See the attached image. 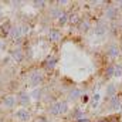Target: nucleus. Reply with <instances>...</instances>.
Wrapping results in <instances>:
<instances>
[{
	"mask_svg": "<svg viewBox=\"0 0 122 122\" xmlns=\"http://www.w3.org/2000/svg\"><path fill=\"white\" fill-rule=\"evenodd\" d=\"M48 112H50V115H54V117L67 114L68 112V102L67 101H56L54 104L50 105Z\"/></svg>",
	"mask_w": 122,
	"mask_h": 122,
	"instance_id": "nucleus-1",
	"label": "nucleus"
},
{
	"mask_svg": "<svg viewBox=\"0 0 122 122\" xmlns=\"http://www.w3.org/2000/svg\"><path fill=\"white\" fill-rule=\"evenodd\" d=\"M29 82L33 88H38L43 82H44V74L38 70H34L31 71L30 75H29Z\"/></svg>",
	"mask_w": 122,
	"mask_h": 122,
	"instance_id": "nucleus-2",
	"label": "nucleus"
},
{
	"mask_svg": "<svg viewBox=\"0 0 122 122\" xmlns=\"http://www.w3.org/2000/svg\"><path fill=\"white\" fill-rule=\"evenodd\" d=\"M109 24L105 21V20H99L97 24H95V29H94V34L97 36V37H104V36H107V33L109 31Z\"/></svg>",
	"mask_w": 122,
	"mask_h": 122,
	"instance_id": "nucleus-3",
	"label": "nucleus"
},
{
	"mask_svg": "<svg viewBox=\"0 0 122 122\" xmlns=\"http://www.w3.org/2000/svg\"><path fill=\"white\" fill-rule=\"evenodd\" d=\"M16 102H17V97L16 95H6L0 101V108H3V109H13L16 107Z\"/></svg>",
	"mask_w": 122,
	"mask_h": 122,
	"instance_id": "nucleus-4",
	"label": "nucleus"
},
{
	"mask_svg": "<svg viewBox=\"0 0 122 122\" xmlns=\"http://www.w3.org/2000/svg\"><path fill=\"white\" fill-rule=\"evenodd\" d=\"M105 53H107V57H108V58H112V60H114V58H117V57L119 56L121 48H119L115 43H111V44L107 46V51H105Z\"/></svg>",
	"mask_w": 122,
	"mask_h": 122,
	"instance_id": "nucleus-5",
	"label": "nucleus"
},
{
	"mask_svg": "<svg viewBox=\"0 0 122 122\" xmlns=\"http://www.w3.org/2000/svg\"><path fill=\"white\" fill-rule=\"evenodd\" d=\"M14 118L20 122H27V121H30V112L26 108H19L14 112Z\"/></svg>",
	"mask_w": 122,
	"mask_h": 122,
	"instance_id": "nucleus-6",
	"label": "nucleus"
},
{
	"mask_svg": "<svg viewBox=\"0 0 122 122\" xmlns=\"http://www.w3.org/2000/svg\"><path fill=\"white\" fill-rule=\"evenodd\" d=\"M118 13H119V10H118L117 6H108V7L105 9V19L114 21V20L118 19Z\"/></svg>",
	"mask_w": 122,
	"mask_h": 122,
	"instance_id": "nucleus-7",
	"label": "nucleus"
},
{
	"mask_svg": "<svg viewBox=\"0 0 122 122\" xmlns=\"http://www.w3.org/2000/svg\"><path fill=\"white\" fill-rule=\"evenodd\" d=\"M16 97H17V102H19L20 105H23V107L29 105V104H30V101H31L30 94H29V92H26V91L19 92V95H16Z\"/></svg>",
	"mask_w": 122,
	"mask_h": 122,
	"instance_id": "nucleus-8",
	"label": "nucleus"
},
{
	"mask_svg": "<svg viewBox=\"0 0 122 122\" xmlns=\"http://www.w3.org/2000/svg\"><path fill=\"white\" fill-rule=\"evenodd\" d=\"M57 62H58V58H57V57L50 56V57H47V58L44 60V62H43V67H44L46 70L51 71V70H54V67L57 65Z\"/></svg>",
	"mask_w": 122,
	"mask_h": 122,
	"instance_id": "nucleus-9",
	"label": "nucleus"
},
{
	"mask_svg": "<svg viewBox=\"0 0 122 122\" xmlns=\"http://www.w3.org/2000/svg\"><path fill=\"white\" fill-rule=\"evenodd\" d=\"M10 56H11V58L16 61V62H20V61H23V58H24V53H23V50L20 47L13 48L10 51Z\"/></svg>",
	"mask_w": 122,
	"mask_h": 122,
	"instance_id": "nucleus-10",
	"label": "nucleus"
},
{
	"mask_svg": "<svg viewBox=\"0 0 122 122\" xmlns=\"http://www.w3.org/2000/svg\"><path fill=\"white\" fill-rule=\"evenodd\" d=\"M10 30H11V24H10V21H9V20H6L4 23H1V24H0V37H1V38H4V37L10 36Z\"/></svg>",
	"mask_w": 122,
	"mask_h": 122,
	"instance_id": "nucleus-11",
	"label": "nucleus"
},
{
	"mask_svg": "<svg viewBox=\"0 0 122 122\" xmlns=\"http://www.w3.org/2000/svg\"><path fill=\"white\" fill-rule=\"evenodd\" d=\"M61 38H62V34H61V31L58 29H53V30L48 31V40L50 41L58 43V41H61Z\"/></svg>",
	"mask_w": 122,
	"mask_h": 122,
	"instance_id": "nucleus-12",
	"label": "nucleus"
},
{
	"mask_svg": "<svg viewBox=\"0 0 122 122\" xmlns=\"http://www.w3.org/2000/svg\"><path fill=\"white\" fill-rule=\"evenodd\" d=\"M10 37L11 40H20L23 37V33H21V26H11V30H10Z\"/></svg>",
	"mask_w": 122,
	"mask_h": 122,
	"instance_id": "nucleus-13",
	"label": "nucleus"
},
{
	"mask_svg": "<svg viewBox=\"0 0 122 122\" xmlns=\"http://www.w3.org/2000/svg\"><path fill=\"white\" fill-rule=\"evenodd\" d=\"M121 105H122V101L118 95H115V97H112V98L109 99V108H111V109L117 111V109L121 108Z\"/></svg>",
	"mask_w": 122,
	"mask_h": 122,
	"instance_id": "nucleus-14",
	"label": "nucleus"
},
{
	"mask_svg": "<svg viewBox=\"0 0 122 122\" xmlns=\"http://www.w3.org/2000/svg\"><path fill=\"white\" fill-rule=\"evenodd\" d=\"M81 97H82V91H81L80 88H77V87L72 88L71 91L68 92V99H70V101H77V99H80Z\"/></svg>",
	"mask_w": 122,
	"mask_h": 122,
	"instance_id": "nucleus-15",
	"label": "nucleus"
},
{
	"mask_svg": "<svg viewBox=\"0 0 122 122\" xmlns=\"http://www.w3.org/2000/svg\"><path fill=\"white\" fill-rule=\"evenodd\" d=\"M117 85L115 84H108L107 85V90H105V95H107V98L108 99H111L112 97H115L117 95Z\"/></svg>",
	"mask_w": 122,
	"mask_h": 122,
	"instance_id": "nucleus-16",
	"label": "nucleus"
},
{
	"mask_svg": "<svg viewBox=\"0 0 122 122\" xmlns=\"http://www.w3.org/2000/svg\"><path fill=\"white\" fill-rule=\"evenodd\" d=\"M78 29H80V31H82V33H87V31L91 29V24H90L88 20H81V23L78 24Z\"/></svg>",
	"mask_w": 122,
	"mask_h": 122,
	"instance_id": "nucleus-17",
	"label": "nucleus"
},
{
	"mask_svg": "<svg viewBox=\"0 0 122 122\" xmlns=\"http://www.w3.org/2000/svg\"><path fill=\"white\" fill-rule=\"evenodd\" d=\"M105 75H107V78L115 75V64H109V65L105 68Z\"/></svg>",
	"mask_w": 122,
	"mask_h": 122,
	"instance_id": "nucleus-18",
	"label": "nucleus"
},
{
	"mask_svg": "<svg viewBox=\"0 0 122 122\" xmlns=\"http://www.w3.org/2000/svg\"><path fill=\"white\" fill-rule=\"evenodd\" d=\"M71 117H72V119L78 121V119L84 118V114L81 112V109H80V108H74V109H72V114H71Z\"/></svg>",
	"mask_w": 122,
	"mask_h": 122,
	"instance_id": "nucleus-19",
	"label": "nucleus"
},
{
	"mask_svg": "<svg viewBox=\"0 0 122 122\" xmlns=\"http://www.w3.org/2000/svg\"><path fill=\"white\" fill-rule=\"evenodd\" d=\"M68 23H71V24H80L81 19H80L78 14H68Z\"/></svg>",
	"mask_w": 122,
	"mask_h": 122,
	"instance_id": "nucleus-20",
	"label": "nucleus"
},
{
	"mask_svg": "<svg viewBox=\"0 0 122 122\" xmlns=\"http://www.w3.org/2000/svg\"><path fill=\"white\" fill-rule=\"evenodd\" d=\"M41 95H43V90L38 87V88H34L33 92L30 94L31 98H34V99H41Z\"/></svg>",
	"mask_w": 122,
	"mask_h": 122,
	"instance_id": "nucleus-21",
	"label": "nucleus"
},
{
	"mask_svg": "<svg viewBox=\"0 0 122 122\" xmlns=\"http://www.w3.org/2000/svg\"><path fill=\"white\" fill-rule=\"evenodd\" d=\"M61 14H62V11H61L60 7H53L51 11H50V16H51L53 19H57V20H58V17H60Z\"/></svg>",
	"mask_w": 122,
	"mask_h": 122,
	"instance_id": "nucleus-22",
	"label": "nucleus"
},
{
	"mask_svg": "<svg viewBox=\"0 0 122 122\" xmlns=\"http://www.w3.org/2000/svg\"><path fill=\"white\" fill-rule=\"evenodd\" d=\"M67 23H68V13H64L62 11V14L58 17V24L60 26H65Z\"/></svg>",
	"mask_w": 122,
	"mask_h": 122,
	"instance_id": "nucleus-23",
	"label": "nucleus"
},
{
	"mask_svg": "<svg viewBox=\"0 0 122 122\" xmlns=\"http://www.w3.org/2000/svg\"><path fill=\"white\" fill-rule=\"evenodd\" d=\"M101 99V95L99 94H95L94 97H91V104H92V108H97L98 107V102Z\"/></svg>",
	"mask_w": 122,
	"mask_h": 122,
	"instance_id": "nucleus-24",
	"label": "nucleus"
},
{
	"mask_svg": "<svg viewBox=\"0 0 122 122\" xmlns=\"http://www.w3.org/2000/svg\"><path fill=\"white\" fill-rule=\"evenodd\" d=\"M33 4H34V7H36V9H44V7H46V4H47V1L36 0V1H33Z\"/></svg>",
	"mask_w": 122,
	"mask_h": 122,
	"instance_id": "nucleus-25",
	"label": "nucleus"
},
{
	"mask_svg": "<svg viewBox=\"0 0 122 122\" xmlns=\"http://www.w3.org/2000/svg\"><path fill=\"white\" fill-rule=\"evenodd\" d=\"M114 77H122V65L115 64V75Z\"/></svg>",
	"mask_w": 122,
	"mask_h": 122,
	"instance_id": "nucleus-26",
	"label": "nucleus"
},
{
	"mask_svg": "<svg viewBox=\"0 0 122 122\" xmlns=\"http://www.w3.org/2000/svg\"><path fill=\"white\" fill-rule=\"evenodd\" d=\"M29 31H30V26H29V24H23V26H21V33H23V36L27 34Z\"/></svg>",
	"mask_w": 122,
	"mask_h": 122,
	"instance_id": "nucleus-27",
	"label": "nucleus"
},
{
	"mask_svg": "<svg viewBox=\"0 0 122 122\" xmlns=\"http://www.w3.org/2000/svg\"><path fill=\"white\" fill-rule=\"evenodd\" d=\"M36 122H48L47 118H44V117H41V118H37V121Z\"/></svg>",
	"mask_w": 122,
	"mask_h": 122,
	"instance_id": "nucleus-28",
	"label": "nucleus"
},
{
	"mask_svg": "<svg viewBox=\"0 0 122 122\" xmlns=\"http://www.w3.org/2000/svg\"><path fill=\"white\" fill-rule=\"evenodd\" d=\"M81 99H82V102H88V99H90V98H88V95H82V97H81Z\"/></svg>",
	"mask_w": 122,
	"mask_h": 122,
	"instance_id": "nucleus-29",
	"label": "nucleus"
},
{
	"mask_svg": "<svg viewBox=\"0 0 122 122\" xmlns=\"http://www.w3.org/2000/svg\"><path fill=\"white\" fill-rule=\"evenodd\" d=\"M77 122H91V121H90L88 118H81V119H78Z\"/></svg>",
	"mask_w": 122,
	"mask_h": 122,
	"instance_id": "nucleus-30",
	"label": "nucleus"
},
{
	"mask_svg": "<svg viewBox=\"0 0 122 122\" xmlns=\"http://www.w3.org/2000/svg\"><path fill=\"white\" fill-rule=\"evenodd\" d=\"M117 4H118V10H121V11H122V0H119Z\"/></svg>",
	"mask_w": 122,
	"mask_h": 122,
	"instance_id": "nucleus-31",
	"label": "nucleus"
},
{
	"mask_svg": "<svg viewBox=\"0 0 122 122\" xmlns=\"http://www.w3.org/2000/svg\"><path fill=\"white\" fill-rule=\"evenodd\" d=\"M97 122H109L108 119H101V121H97Z\"/></svg>",
	"mask_w": 122,
	"mask_h": 122,
	"instance_id": "nucleus-32",
	"label": "nucleus"
},
{
	"mask_svg": "<svg viewBox=\"0 0 122 122\" xmlns=\"http://www.w3.org/2000/svg\"><path fill=\"white\" fill-rule=\"evenodd\" d=\"M119 27H121V29H122V20H121V24H119Z\"/></svg>",
	"mask_w": 122,
	"mask_h": 122,
	"instance_id": "nucleus-33",
	"label": "nucleus"
},
{
	"mask_svg": "<svg viewBox=\"0 0 122 122\" xmlns=\"http://www.w3.org/2000/svg\"><path fill=\"white\" fill-rule=\"evenodd\" d=\"M109 122H115V121H109Z\"/></svg>",
	"mask_w": 122,
	"mask_h": 122,
	"instance_id": "nucleus-34",
	"label": "nucleus"
},
{
	"mask_svg": "<svg viewBox=\"0 0 122 122\" xmlns=\"http://www.w3.org/2000/svg\"><path fill=\"white\" fill-rule=\"evenodd\" d=\"M121 51H122V46H121Z\"/></svg>",
	"mask_w": 122,
	"mask_h": 122,
	"instance_id": "nucleus-35",
	"label": "nucleus"
}]
</instances>
